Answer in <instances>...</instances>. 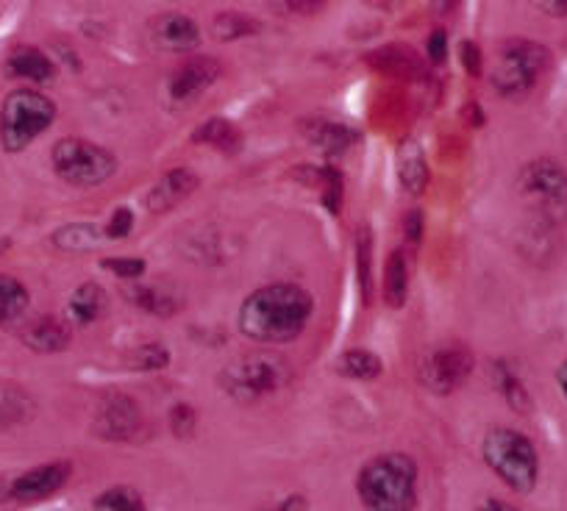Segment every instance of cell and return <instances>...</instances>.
Instances as JSON below:
<instances>
[{
	"mask_svg": "<svg viewBox=\"0 0 567 511\" xmlns=\"http://www.w3.org/2000/svg\"><path fill=\"white\" fill-rule=\"evenodd\" d=\"M312 295L296 284H270L250 292L237 314L243 336L265 345L292 342L312 317Z\"/></svg>",
	"mask_w": 567,
	"mask_h": 511,
	"instance_id": "1",
	"label": "cell"
},
{
	"mask_svg": "<svg viewBox=\"0 0 567 511\" xmlns=\"http://www.w3.org/2000/svg\"><path fill=\"white\" fill-rule=\"evenodd\" d=\"M357 492L370 511H412L417 505V465L406 453L373 456L359 470Z\"/></svg>",
	"mask_w": 567,
	"mask_h": 511,
	"instance_id": "2",
	"label": "cell"
},
{
	"mask_svg": "<svg viewBox=\"0 0 567 511\" xmlns=\"http://www.w3.org/2000/svg\"><path fill=\"white\" fill-rule=\"evenodd\" d=\"M287 378H290L287 358L272 351H248L223 367L217 384L237 404H256L276 395L287 384Z\"/></svg>",
	"mask_w": 567,
	"mask_h": 511,
	"instance_id": "3",
	"label": "cell"
},
{
	"mask_svg": "<svg viewBox=\"0 0 567 511\" xmlns=\"http://www.w3.org/2000/svg\"><path fill=\"white\" fill-rule=\"evenodd\" d=\"M484 465L517 494L534 492L539 481V453L526 434L515 428H493L482 442Z\"/></svg>",
	"mask_w": 567,
	"mask_h": 511,
	"instance_id": "4",
	"label": "cell"
},
{
	"mask_svg": "<svg viewBox=\"0 0 567 511\" xmlns=\"http://www.w3.org/2000/svg\"><path fill=\"white\" fill-rule=\"evenodd\" d=\"M53 119L56 106L51 97L37 90L9 92L0 106V145L7 154H20L51 128Z\"/></svg>",
	"mask_w": 567,
	"mask_h": 511,
	"instance_id": "5",
	"label": "cell"
},
{
	"mask_svg": "<svg viewBox=\"0 0 567 511\" xmlns=\"http://www.w3.org/2000/svg\"><path fill=\"white\" fill-rule=\"evenodd\" d=\"M517 195L543 226L567 220V170L554 159H534L517 176Z\"/></svg>",
	"mask_w": 567,
	"mask_h": 511,
	"instance_id": "6",
	"label": "cell"
},
{
	"mask_svg": "<svg viewBox=\"0 0 567 511\" xmlns=\"http://www.w3.org/2000/svg\"><path fill=\"white\" fill-rule=\"evenodd\" d=\"M550 64L548 48L532 40H509L501 45L493 67V86L501 97H523L539 84Z\"/></svg>",
	"mask_w": 567,
	"mask_h": 511,
	"instance_id": "7",
	"label": "cell"
},
{
	"mask_svg": "<svg viewBox=\"0 0 567 511\" xmlns=\"http://www.w3.org/2000/svg\"><path fill=\"white\" fill-rule=\"evenodd\" d=\"M51 161L62 181L81 189L97 187L117 173V159L112 150L79 137L59 139L51 150Z\"/></svg>",
	"mask_w": 567,
	"mask_h": 511,
	"instance_id": "8",
	"label": "cell"
},
{
	"mask_svg": "<svg viewBox=\"0 0 567 511\" xmlns=\"http://www.w3.org/2000/svg\"><path fill=\"white\" fill-rule=\"evenodd\" d=\"M473 367H476V358L465 345L445 342L425 353L417 367V378L429 393L451 395L471 378Z\"/></svg>",
	"mask_w": 567,
	"mask_h": 511,
	"instance_id": "9",
	"label": "cell"
},
{
	"mask_svg": "<svg viewBox=\"0 0 567 511\" xmlns=\"http://www.w3.org/2000/svg\"><path fill=\"white\" fill-rule=\"evenodd\" d=\"M142 426L145 423H142L140 404L128 395L112 393L97 406L92 431H95L97 439H106V442H131V439L140 437Z\"/></svg>",
	"mask_w": 567,
	"mask_h": 511,
	"instance_id": "10",
	"label": "cell"
},
{
	"mask_svg": "<svg viewBox=\"0 0 567 511\" xmlns=\"http://www.w3.org/2000/svg\"><path fill=\"white\" fill-rule=\"evenodd\" d=\"M148 34L159 51L176 53V56H187L200 45L198 23L182 12L156 14L148 25Z\"/></svg>",
	"mask_w": 567,
	"mask_h": 511,
	"instance_id": "11",
	"label": "cell"
},
{
	"mask_svg": "<svg viewBox=\"0 0 567 511\" xmlns=\"http://www.w3.org/2000/svg\"><path fill=\"white\" fill-rule=\"evenodd\" d=\"M70 472H73V467L68 465V461H51V465H40L34 467V470L23 472V476H18L12 481V487H9V494H12L18 503H40V500L51 498L53 492H59V489L68 483Z\"/></svg>",
	"mask_w": 567,
	"mask_h": 511,
	"instance_id": "12",
	"label": "cell"
},
{
	"mask_svg": "<svg viewBox=\"0 0 567 511\" xmlns=\"http://www.w3.org/2000/svg\"><path fill=\"white\" fill-rule=\"evenodd\" d=\"M223 75V67L212 56H193L171 75V97L178 103H189L204 95L212 84Z\"/></svg>",
	"mask_w": 567,
	"mask_h": 511,
	"instance_id": "13",
	"label": "cell"
},
{
	"mask_svg": "<svg viewBox=\"0 0 567 511\" xmlns=\"http://www.w3.org/2000/svg\"><path fill=\"white\" fill-rule=\"evenodd\" d=\"M198 187H200V178L195 176L189 167H176V170L165 173V176L148 189V195H145V206H148V211H154V215H165V211L176 209L178 204H184V200H187Z\"/></svg>",
	"mask_w": 567,
	"mask_h": 511,
	"instance_id": "14",
	"label": "cell"
},
{
	"mask_svg": "<svg viewBox=\"0 0 567 511\" xmlns=\"http://www.w3.org/2000/svg\"><path fill=\"white\" fill-rule=\"evenodd\" d=\"M301 134L315 150L326 156H340L351 148L353 143L359 139V134L353 132L351 125L340 123V119H303Z\"/></svg>",
	"mask_w": 567,
	"mask_h": 511,
	"instance_id": "15",
	"label": "cell"
},
{
	"mask_svg": "<svg viewBox=\"0 0 567 511\" xmlns=\"http://www.w3.org/2000/svg\"><path fill=\"white\" fill-rule=\"evenodd\" d=\"M123 295L128 298L131 306L154 314V317H173V314L184 306V298L167 284H142V281H131L123 290Z\"/></svg>",
	"mask_w": 567,
	"mask_h": 511,
	"instance_id": "16",
	"label": "cell"
},
{
	"mask_svg": "<svg viewBox=\"0 0 567 511\" xmlns=\"http://www.w3.org/2000/svg\"><path fill=\"white\" fill-rule=\"evenodd\" d=\"M70 336H73V331L68 323H62L59 317H40L29 328H23L20 340L29 351L59 353L70 345Z\"/></svg>",
	"mask_w": 567,
	"mask_h": 511,
	"instance_id": "17",
	"label": "cell"
},
{
	"mask_svg": "<svg viewBox=\"0 0 567 511\" xmlns=\"http://www.w3.org/2000/svg\"><path fill=\"white\" fill-rule=\"evenodd\" d=\"M370 64L379 67L381 73H390L403 81H414L425 75V64L420 62L417 53L406 45H386L381 48V51H373L370 53Z\"/></svg>",
	"mask_w": 567,
	"mask_h": 511,
	"instance_id": "18",
	"label": "cell"
},
{
	"mask_svg": "<svg viewBox=\"0 0 567 511\" xmlns=\"http://www.w3.org/2000/svg\"><path fill=\"white\" fill-rule=\"evenodd\" d=\"M9 73L18 75V79L34 81V84H48V81L56 79V64L40 48L20 45L9 56Z\"/></svg>",
	"mask_w": 567,
	"mask_h": 511,
	"instance_id": "19",
	"label": "cell"
},
{
	"mask_svg": "<svg viewBox=\"0 0 567 511\" xmlns=\"http://www.w3.org/2000/svg\"><path fill=\"white\" fill-rule=\"evenodd\" d=\"M109 309V292L101 284L90 281V284H81L79 290L70 295V320L75 325H92L106 314Z\"/></svg>",
	"mask_w": 567,
	"mask_h": 511,
	"instance_id": "20",
	"label": "cell"
},
{
	"mask_svg": "<svg viewBox=\"0 0 567 511\" xmlns=\"http://www.w3.org/2000/svg\"><path fill=\"white\" fill-rule=\"evenodd\" d=\"M193 143L195 145H212V148H217L220 154L234 156L243 150V132H239L231 119L212 117V119H206L200 128H195Z\"/></svg>",
	"mask_w": 567,
	"mask_h": 511,
	"instance_id": "21",
	"label": "cell"
},
{
	"mask_svg": "<svg viewBox=\"0 0 567 511\" xmlns=\"http://www.w3.org/2000/svg\"><path fill=\"white\" fill-rule=\"evenodd\" d=\"M398 181L409 195H420L429 184V165L417 143H403L398 150Z\"/></svg>",
	"mask_w": 567,
	"mask_h": 511,
	"instance_id": "22",
	"label": "cell"
},
{
	"mask_svg": "<svg viewBox=\"0 0 567 511\" xmlns=\"http://www.w3.org/2000/svg\"><path fill=\"white\" fill-rule=\"evenodd\" d=\"M103 231L101 228L90 226V222H70L53 231V244L64 253H90L101 244Z\"/></svg>",
	"mask_w": 567,
	"mask_h": 511,
	"instance_id": "23",
	"label": "cell"
},
{
	"mask_svg": "<svg viewBox=\"0 0 567 511\" xmlns=\"http://www.w3.org/2000/svg\"><path fill=\"white\" fill-rule=\"evenodd\" d=\"M493 378H495V387H498V393L504 395V400L512 406V409L520 411V415H526V411L532 409V398H528L526 384H523V378L509 367V364L495 362Z\"/></svg>",
	"mask_w": 567,
	"mask_h": 511,
	"instance_id": "24",
	"label": "cell"
},
{
	"mask_svg": "<svg viewBox=\"0 0 567 511\" xmlns=\"http://www.w3.org/2000/svg\"><path fill=\"white\" fill-rule=\"evenodd\" d=\"M409 295V268L403 250H392L390 262L384 268V301L386 306L401 309Z\"/></svg>",
	"mask_w": 567,
	"mask_h": 511,
	"instance_id": "25",
	"label": "cell"
},
{
	"mask_svg": "<svg viewBox=\"0 0 567 511\" xmlns=\"http://www.w3.org/2000/svg\"><path fill=\"white\" fill-rule=\"evenodd\" d=\"M334 367H337V373L346 375V378H351V380H373V378H379L381 369H384V364H381V358L375 356V353L357 347V351L342 353V356L337 358Z\"/></svg>",
	"mask_w": 567,
	"mask_h": 511,
	"instance_id": "26",
	"label": "cell"
},
{
	"mask_svg": "<svg viewBox=\"0 0 567 511\" xmlns=\"http://www.w3.org/2000/svg\"><path fill=\"white\" fill-rule=\"evenodd\" d=\"M34 415V400L20 387H0V428L18 426Z\"/></svg>",
	"mask_w": 567,
	"mask_h": 511,
	"instance_id": "27",
	"label": "cell"
},
{
	"mask_svg": "<svg viewBox=\"0 0 567 511\" xmlns=\"http://www.w3.org/2000/svg\"><path fill=\"white\" fill-rule=\"evenodd\" d=\"M29 309V290L12 275H0V323L23 317Z\"/></svg>",
	"mask_w": 567,
	"mask_h": 511,
	"instance_id": "28",
	"label": "cell"
},
{
	"mask_svg": "<svg viewBox=\"0 0 567 511\" xmlns=\"http://www.w3.org/2000/svg\"><path fill=\"white\" fill-rule=\"evenodd\" d=\"M357 275H359V290H362L364 303H370V295H373V233H370V226L359 228Z\"/></svg>",
	"mask_w": 567,
	"mask_h": 511,
	"instance_id": "29",
	"label": "cell"
},
{
	"mask_svg": "<svg viewBox=\"0 0 567 511\" xmlns=\"http://www.w3.org/2000/svg\"><path fill=\"white\" fill-rule=\"evenodd\" d=\"M256 31H259V23L250 18H243V14H237V12H223L212 20V34H215V40H220V42L254 36Z\"/></svg>",
	"mask_w": 567,
	"mask_h": 511,
	"instance_id": "30",
	"label": "cell"
},
{
	"mask_svg": "<svg viewBox=\"0 0 567 511\" xmlns=\"http://www.w3.org/2000/svg\"><path fill=\"white\" fill-rule=\"evenodd\" d=\"M171 364V351L162 342H145L136 351L128 353V367L140 369V373H156Z\"/></svg>",
	"mask_w": 567,
	"mask_h": 511,
	"instance_id": "31",
	"label": "cell"
},
{
	"mask_svg": "<svg viewBox=\"0 0 567 511\" xmlns=\"http://www.w3.org/2000/svg\"><path fill=\"white\" fill-rule=\"evenodd\" d=\"M97 511H148L145 500L131 487H112L95 500Z\"/></svg>",
	"mask_w": 567,
	"mask_h": 511,
	"instance_id": "32",
	"label": "cell"
},
{
	"mask_svg": "<svg viewBox=\"0 0 567 511\" xmlns=\"http://www.w3.org/2000/svg\"><path fill=\"white\" fill-rule=\"evenodd\" d=\"M103 270L114 273L117 279L131 281H140L142 273H145V262L142 259H103Z\"/></svg>",
	"mask_w": 567,
	"mask_h": 511,
	"instance_id": "33",
	"label": "cell"
},
{
	"mask_svg": "<svg viewBox=\"0 0 567 511\" xmlns=\"http://www.w3.org/2000/svg\"><path fill=\"white\" fill-rule=\"evenodd\" d=\"M195 423H198V417H195V409H193V406H187V404L173 406V411H171V431L176 434L178 439L193 437Z\"/></svg>",
	"mask_w": 567,
	"mask_h": 511,
	"instance_id": "34",
	"label": "cell"
},
{
	"mask_svg": "<svg viewBox=\"0 0 567 511\" xmlns=\"http://www.w3.org/2000/svg\"><path fill=\"white\" fill-rule=\"evenodd\" d=\"M131 228H134V215H131V209L120 206V209H114L112 220H109L103 233H106V239H125L131 233Z\"/></svg>",
	"mask_w": 567,
	"mask_h": 511,
	"instance_id": "35",
	"label": "cell"
},
{
	"mask_svg": "<svg viewBox=\"0 0 567 511\" xmlns=\"http://www.w3.org/2000/svg\"><path fill=\"white\" fill-rule=\"evenodd\" d=\"M460 59H462V67H465L467 75H473V79H478V75H482L484 59H482V48H478L476 42H471V40L462 42Z\"/></svg>",
	"mask_w": 567,
	"mask_h": 511,
	"instance_id": "36",
	"label": "cell"
},
{
	"mask_svg": "<svg viewBox=\"0 0 567 511\" xmlns=\"http://www.w3.org/2000/svg\"><path fill=\"white\" fill-rule=\"evenodd\" d=\"M425 53H429V62L432 64H443L445 56H449V36H445L443 29L434 31L425 42Z\"/></svg>",
	"mask_w": 567,
	"mask_h": 511,
	"instance_id": "37",
	"label": "cell"
},
{
	"mask_svg": "<svg viewBox=\"0 0 567 511\" xmlns=\"http://www.w3.org/2000/svg\"><path fill=\"white\" fill-rule=\"evenodd\" d=\"M403 233H406V239L412 244H417L420 237H423V215L417 209H412L403 217Z\"/></svg>",
	"mask_w": 567,
	"mask_h": 511,
	"instance_id": "38",
	"label": "cell"
},
{
	"mask_svg": "<svg viewBox=\"0 0 567 511\" xmlns=\"http://www.w3.org/2000/svg\"><path fill=\"white\" fill-rule=\"evenodd\" d=\"M278 7L287 9V12L315 14V12H320V9H323V3H315V0H307V3H303V0H298V3H278Z\"/></svg>",
	"mask_w": 567,
	"mask_h": 511,
	"instance_id": "39",
	"label": "cell"
},
{
	"mask_svg": "<svg viewBox=\"0 0 567 511\" xmlns=\"http://www.w3.org/2000/svg\"><path fill=\"white\" fill-rule=\"evenodd\" d=\"M462 117H465L467 125H476V128L478 125H484V112L476 101L465 103V108H462Z\"/></svg>",
	"mask_w": 567,
	"mask_h": 511,
	"instance_id": "40",
	"label": "cell"
},
{
	"mask_svg": "<svg viewBox=\"0 0 567 511\" xmlns=\"http://www.w3.org/2000/svg\"><path fill=\"white\" fill-rule=\"evenodd\" d=\"M476 511H520L515 509L512 503H506V500H498V498H484L482 505H478Z\"/></svg>",
	"mask_w": 567,
	"mask_h": 511,
	"instance_id": "41",
	"label": "cell"
},
{
	"mask_svg": "<svg viewBox=\"0 0 567 511\" xmlns=\"http://www.w3.org/2000/svg\"><path fill=\"white\" fill-rule=\"evenodd\" d=\"M278 511H307V498H301V494H290L287 500H281Z\"/></svg>",
	"mask_w": 567,
	"mask_h": 511,
	"instance_id": "42",
	"label": "cell"
},
{
	"mask_svg": "<svg viewBox=\"0 0 567 511\" xmlns=\"http://www.w3.org/2000/svg\"><path fill=\"white\" fill-rule=\"evenodd\" d=\"M537 9H543L545 14H550V18H567V3H537Z\"/></svg>",
	"mask_w": 567,
	"mask_h": 511,
	"instance_id": "43",
	"label": "cell"
},
{
	"mask_svg": "<svg viewBox=\"0 0 567 511\" xmlns=\"http://www.w3.org/2000/svg\"><path fill=\"white\" fill-rule=\"evenodd\" d=\"M556 384H559L561 395H565V400H567V358L559 364V367H556Z\"/></svg>",
	"mask_w": 567,
	"mask_h": 511,
	"instance_id": "44",
	"label": "cell"
}]
</instances>
